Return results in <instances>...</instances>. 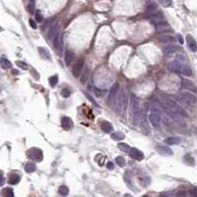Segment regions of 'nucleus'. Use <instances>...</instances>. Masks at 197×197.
<instances>
[{
    "mask_svg": "<svg viewBox=\"0 0 197 197\" xmlns=\"http://www.w3.org/2000/svg\"><path fill=\"white\" fill-rule=\"evenodd\" d=\"M148 118H149V121L153 127H159L161 125V116L157 112H151L149 114V116H148Z\"/></svg>",
    "mask_w": 197,
    "mask_h": 197,
    "instance_id": "12",
    "label": "nucleus"
},
{
    "mask_svg": "<svg viewBox=\"0 0 197 197\" xmlns=\"http://www.w3.org/2000/svg\"><path fill=\"white\" fill-rule=\"evenodd\" d=\"M61 125L65 129H69L73 126V121L68 116H63L62 119H61Z\"/></svg>",
    "mask_w": 197,
    "mask_h": 197,
    "instance_id": "18",
    "label": "nucleus"
},
{
    "mask_svg": "<svg viewBox=\"0 0 197 197\" xmlns=\"http://www.w3.org/2000/svg\"><path fill=\"white\" fill-rule=\"evenodd\" d=\"M178 41L181 43V45L184 43V41H183V37H182V36H181V35H178Z\"/></svg>",
    "mask_w": 197,
    "mask_h": 197,
    "instance_id": "44",
    "label": "nucleus"
},
{
    "mask_svg": "<svg viewBox=\"0 0 197 197\" xmlns=\"http://www.w3.org/2000/svg\"><path fill=\"white\" fill-rule=\"evenodd\" d=\"M149 16H150V18H151V20H152L153 22H154L155 24L165 21V17H164V14L161 12V11H159L158 9L149 12Z\"/></svg>",
    "mask_w": 197,
    "mask_h": 197,
    "instance_id": "7",
    "label": "nucleus"
},
{
    "mask_svg": "<svg viewBox=\"0 0 197 197\" xmlns=\"http://www.w3.org/2000/svg\"><path fill=\"white\" fill-rule=\"evenodd\" d=\"M186 43H187V45L188 47H189V49L191 50V51L195 52L197 50V43L195 41V39H194V37L191 36V35H187L186 36Z\"/></svg>",
    "mask_w": 197,
    "mask_h": 197,
    "instance_id": "14",
    "label": "nucleus"
},
{
    "mask_svg": "<svg viewBox=\"0 0 197 197\" xmlns=\"http://www.w3.org/2000/svg\"><path fill=\"white\" fill-rule=\"evenodd\" d=\"M165 142L168 144V145H178L181 142V138L178 136H172L169 137L165 140Z\"/></svg>",
    "mask_w": 197,
    "mask_h": 197,
    "instance_id": "19",
    "label": "nucleus"
},
{
    "mask_svg": "<svg viewBox=\"0 0 197 197\" xmlns=\"http://www.w3.org/2000/svg\"><path fill=\"white\" fill-rule=\"evenodd\" d=\"M29 156H30V158H32L33 160H36L37 162L41 161L43 158V152H41V150L39 149V148H32V149H30V151H29Z\"/></svg>",
    "mask_w": 197,
    "mask_h": 197,
    "instance_id": "10",
    "label": "nucleus"
},
{
    "mask_svg": "<svg viewBox=\"0 0 197 197\" xmlns=\"http://www.w3.org/2000/svg\"><path fill=\"white\" fill-rule=\"evenodd\" d=\"M141 183H142L143 185H148L151 183V179H150L149 178H142V181H141Z\"/></svg>",
    "mask_w": 197,
    "mask_h": 197,
    "instance_id": "40",
    "label": "nucleus"
},
{
    "mask_svg": "<svg viewBox=\"0 0 197 197\" xmlns=\"http://www.w3.org/2000/svg\"><path fill=\"white\" fill-rule=\"evenodd\" d=\"M36 20H37V22H39V23H41L43 20V16H41V13L39 12V11H37L36 13Z\"/></svg>",
    "mask_w": 197,
    "mask_h": 197,
    "instance_id": "38",
    "label": "nucleus"
},
{
    "mask_svg": "<svg viewBox=\"0 0 197 197\" xmlns=\"http://www.w3.org/2000/svg\"><path fill=\"white\" fill-rule=\"evenodd\" d=\"M20 179H21L20 176L13 174H11V176H9V182L11 183V184H17V183L20 181Z\"/></svg>",
    "mask_w": 197,
    "mask_h": 197,
    "instance_id": "27",
    "label": "nucleus"
},
{
    "mask_svg": "<svg viewBox=\"0 0 197 197\" xmlns=\"http://www.w3.org/2000/svg\"><path fill=\"white\" fill-rule=\"evenodd\" d=\"M27 9L29 11V13H31V14H33V13L35 12V3L34 2H30V3L28 4Z\"/></svg>",
    "mask_w": 197,
    "mask_h": 197,
    "instance_id": "36",
    "label": "nucleus"
},
{
    "mask_svg": "<svg viewBox=\"0 0 197 197\" xmlns=\"http://www.w3.org/2000/svg\"><path fill=\"white\" fill-rule=\"evenodd\" d=\"M57 31H58L57 26L53 25V26H51V27H49V29L47 30V39H48V41H52V39H53V37H54Z\"/></svg>",
    "mask_w": 197,
    "mask_h": 197,
    "instance_id": "23",
    "label": "nucleus"
},
{
    "mask_svg": "<svg viewBox=\"0 0 197 197\" xmlns=\"http://www.w3.org/2000/svg\"><path fill=\"white\" fill-rule=\"evenodd\" d=\"M107 167H108V170H114V163H112V162H110V163H108V165H107Z\"/></svg>",
    "mask_w": 197,
    "mask_h": 197,
    "instance_id": "43",
    "label": "nucleus"
},
{
    "mask_svg": "<svg viewBox=\"0 0 197 197\" xmlns=\"http://www.w3.org/2000/svg\"><path fill=\"white\" fill-rule=\"evenodd\" d=\"M110 136L116 141H121L124 139V134L121 133V132H114V133L110 134Z\"/></svg>",
    "mask_w": 197,
    "mask_h": 197,
    "instance_id": "26",
    "label": "nucleus"
},
{
    "mask_svg": "<svg viewBox=\"0 0 197 197\" xmlns=\"http://www.w3.org/2000/svg\"><path fill=\"white\" fill-rule=\"evenodd\" d=\"M116 164L119 166V167H124V166H125V160H124V158H123V157L118 156L116 158Z\"/></svg>",
    "mask_w": 197,
    "mask_h": 197,
    "instance_id": "33",
    "label": "nucleus"
},
{
    "mask_svg": "<svg viewBox=\"0 0 197 197\" xmlns=\"http://www.w3.org/2000/svg\"><path fill=\"white\" fill-rule=\"evenodd\" d=\"M30 2H34L35 3V0H30Z\"/></svg>",
    "mask_w": 197,
    "mask_h": 197,
    "instance_id": "47",
    "label": "nucleus"
},
{
    "mask_svg": "<svg viewBox=\"0 0 197 197\" xmlns=\"http://www.w3.org/2000/svg\"><path fill=\"white\" fill-rule=\"evenodd\" d=\"M37 50H39V55H41V57H43V58L47 59V60H50V58H51V55H50V52H49V50H48L47 48L41 46V47L37 48Z\"/></svg>",
    "mask_w": 197,
    "mask_h": 197,
    "instance_id": "16",
    "label": "nucleus"
},
{
    "mask_svg": "<svg viewBox=\"0 0 197 197\" xmlns=\"http://www.w3.org/2000/svg\"><path fill=\"white\" fill-rule=\"evenodd\" d=\"M94 91H95V93H96V95L98 97H101L102 94H105V91H100L99 89H97V88H95Z\"/></svg>",
    "mask_w": 197,
    "mask_h": 197,
    "instance_id": "42",
    "label": "nucleus"
},
{
    "mask_svg": "<svg viewBox=\"0 0 197 197\" xmlns=\"http://www.w3.org/2000/svg\"><path fill=\"white\" fill-rule=\"evenodd\" d=\"M117 147L121 150L122 152H129L130 151V147L129 145H127L126 143H118Z\"/></svg>",
    "mask_w": 197,
    "mask_h": 197,
    "instance_id": "31",
    "label": "nucleus"
},
{
    "mask_svg": "<svg viewBox=\"0 0 197 197\" xmlns=\"http://www.w3.org/2000/svg\"><path fill=\"white\" fill-rule=\"evenodd\" d=\"M4 182H5V178H4L3 176H2V181H1V185L4 184Z\"/></svg>",
    "mask_w": 197,
    "mask_h": 197,
    "instance_id": "45",
    "label": "nucleus"
},
{
    "mask_svg": "<svg viewBox=\"0 0 197 197\" xmlns=\"http://www.w3.org/2000/svg\"><path fill=\"white\" fill-rule=\"evenodd\" d=\"M118 89H119V85L117 83L114 84V85H112V87H110V93H108V100H107L108 105H110V104L114 101L117 93H118Z\"/></svg>",
    "mask_w": 197,
    "mask_h": 197,
    "instance_id": "11",
    "label": "nucleus"
},
{
    "mask_svg": "<svg viewBox=\"0 0 197 197\" xmlns=\"http://www.w3.org/2000/svg\"><path fill=\"white\" fill-rule=\"evenodd\" d=\"M53 47L54 49L57 51L58 54H62V50H63V43L62 41H61V37H60V33L59 31H57L56 34L53 37Z\"/></svg>",
    "mask_w": 197,
    "mask_h": 197,
    "instance_id": "6",
    "label": "nucleus"
},
{
    "mask_svg": "<svg viewBox=\"0 0 197 197\" xmlns=\"http://www.w3.org/2000/svg\"><path fill=\"white\" fill-rule=\"evenodd\" d=\"M64 59H65V63L67 65H69L70 63L73 61L74 59V53L69 49H66L65 50V54H64Z\"/></svg>",
    "mask_w": 197,
    "mask_h": 197,
    "instance_id": "22",
    "label": "nucleus"
},
{
    "mask_svg": "<svg viewBox=\"0 0 197 197\" xmlns=\"http://www.w3.org/2000/svg\"><path fill=\"white\" fill-rule=\"evenodd\" d=\"M125 107H126V97L123 91H119L117 93L116 99H114V112H116V114H123L125 110Z\"/></svg>",
    "mask_w": 197,
    "mask_h": 197,
    "instance_id": "3",
    "label": "nucleus"
},
{
    "mask_svg": "<svg viewBox=\"0 0 197 197\" xmlns=\"http://www.w3.org/2000/svg\"><path fill=\"white\" fill-rule=\"evenodd\" d=\"M168 69L170 72L174 73H178V74H182L183 76H191L192 75V70L189 66L184 65L183 63L179 62L178 60L172 61L168 65Z\"/></svg>",
    "mask_w": 197,
    "mask_h": 197,
    "instance_id": "1",
    "label": "nucleus"
},
{
    "mask_svg": "<svg viewBox=\"0 0 197 197\" xmlns=\"http://www.w3.org/2000/svg\"><path fill=\"white\" fill-rule=\"evenodd\" d=\"M37 170V166L35 163H32V162H29L27 165L25 166V170L27 172H34L35 170Z\"/></svg>",
    "mask_w": 197,
    "mask_h": 197,
    "instance_id": "25",
    "label": "nucleus"
},
{
    "mask_svg": "<svg viewBox=\"0 0 197 197\" xmlns=\"http://www.w3.org/2000/svg\"><path fill=\"white\" fill-rule=\"evenodd\" d=\"M183 162H184L186 165H189V166L195 165V161H194V159L192 158L191 155H189V154L184 155V157H183Z\"/></svg>",
    "mask_w": 197,
    "mask_h": 197,
    "instance_id": "24",
    "label": "nucleus"
},
{
    "mask_svg": "<svg viewBox=\"0 0 197 197\" xmlns=\"http://www.w3.org/2000/svg\"><path fill=\"white\" fill-rule=\"evenodd\" d=\"M16 63H17V65H18L20 68H22V69H28V65L25 62H22V61H17Z\"/></svg>",
    "mask_w": 197,
    "mask_h": 197,
    "instance_id": "39",
    "label": "nucleus"
},
{
    "mask_svg": "<svg viewBox=\"0 0 197 197\" xmlns=\"http://www.w3.org/2000/svg\"><path fill=\"white\" fill-rule=\"evenodd\" d=\"M158 1L162 6H164V7H170L172 4V0H158Z\"/></svg>",
    "mask_w": 197,
    "mask_h": 197,
    "instance_id": "32",
    "label": "nucleus"
},
{
    "mask_svg": "<svg viewBox=\"0 0 197 197\" xmlns=\"http://www.w3.org/2000/svg\"><path fill=\"white\" fill-rule=\"evenodd\" d=\"M58 193L62 196H67L68 193H69V189H68L66 186H64V185H61L58 189Z\"/></svg>",
    "mask_w": 197,
    "mask_h": 197,
    "instance_id": "29",
    "label": "nucleus"
},
{
    "mask_svg": "<svg viewBox=\"0 0 197 197\" xmlns=\"http://www.w3.org/2000/svg\"><path fill=\"white\" fill-rule=\"evenodd\" d=\"M156 150L159 154L164 155V156H172V149L167 146H157Z\"/></svg>",
    "mask_w": 197,
    "mask_h": 197,
    "instance_id": "15",
    "label": "nucleus"
},
{
    "mask_svg": "<svg viewBox=\"0 0 197 197\" xmlns=\"http://www.w3.org/2000/svg\"><path fill=\"white\" fill-rule=\"evenodd\" d=\"M48 81H49V85L51 86V87H54V86L57 85V83H58V75H53V76H51L48 79Z\"/></svg>",
    "mask_w": 197,
    "mask_h": 197,
    "instance_id": "30",
    "label": "nucleus"
},
{
    "mask_svg": "<svg viewBox=\"0 0 197 197\" xmlns=\"http://www.w3.org/2000/svg\"><path fill=\"white\" fill-rule=\"evenodd\" d=\"M129 154H130V156H131V158H133L137 161H142L144 159V154L140 151V150L136 149V148L130 149Z\"/></svg>",
    "mask_w": 197,
    "mask_h": 197,
    "instance_id": "13",
    "label": "nucleus"
},
{
    "mask_svg": "<svg viewBox=\"0 0 197 197\" xmlns=\"http://www.w3.org/2000/svg\"><path fill=\"white\" fill-rule=\"evenodd\" d=\"M101 127H102V130H103L104 132H106V133H112V132L114 131V127H112V123L108 122V121L102 122Z\"/></svg>",
    "mask_w": 197,
    "mask_h": 197,
    "instance_id": "21",
    "label": "nucleus"
},
{
    "mask_svg": "<svg viewBox=\"0 0 197 197\" xmlns=\"http://www.w3.org/2000/svg\"><path fill=\"white\" fill-rule=\"evenodd\" d=\"M11 66H12V64L9 60H8L7 58H5V57H2L1 58V67L3 68V69H8V68H11Z\"/></svg>",
    "mask_w": 197,
    "mask_h": 197,
    "instance_id": "28",
    "label": "nucleus"
},
{
    "mask_svg": "<svg viewBox=\"0 0 197 197\" xmlns=\"http://www.w3.org/2000/svg\"><path fill=\"white\" fill-rule=\"evenodd\" d=\"M84 64H85V60H84V58H80L76 63L74 64V65H73L72 73L75 77L80 76V74L82 73V70H83Z\"/></svg>",
    "mask_w": 197,
    "mask_h": 197,
    "instance_id": "8",
    "label": "nucleus"
},
{
    "mask_svg": "<svg viewBox=\"0 0 197 197\" xmlns=\"http://www.w3.org/2000/svg\"><path fill=\"white\" fill-rule=\"evenodd\" d=\"M4 194H5L6 196H8V197H13V196H14V192H13V189H12V188H10V187L5 188Z\"/></svg>",
    "mask_w": 197,
    "mask_h": 197,
    "instance_id": "35",
    "label": "nucleus"
},
{
    "mask_svg": "<svg viewBox=\"0 0 197 197\" xmlns=\"http://www.w3.org/2000/svg\"><path fill=\"white\" fill-rule=\"evenodd\" d=\"M180 84H181V87H182L183 89H185L186 91H189V92H192V93H197L196 86L194 85L191 81L187 80V79H184V78H181L180 79Z\"/></svg>",
    "mask_w": 197,
    "mask_h": 197,
    "instance_id": "9",
    "label": "nucleus"
},
{
    "mask_svg": "<svg viewBox=\"0 0 197 197\" xmlns=\"http://www.w3.org/2000/svg\"><path fill=\"white\" fill-rule=\"evenodd\" d=\"M162 102H163V105L168 108H170V110L176 112V114H181L184 117L186 116V114L183 110V108L178 105V103L174 98H172L170 96H162Z\"/></svg>",
    "mask_w": 197,
    "mask_h": 197,
    "instance_id": "2",
    "label": "nucleus"
},
{
    "mask_svg": "<svg viewBox=\"0 0 197 197\" xmlns=\"http://www.w3.org/2000/svg\"><path fill=\"white\" fill-rule=\"evenodd\" d=\"M70 95H71V92H70V90L68 89V88H64V89L61 91V96H62L63 98H69Z\"/></svg>",
    "mask_w": 197,
    "mask_h": 197,
    "instance_id": "34",
    "label": "nucleus"
},
{
    "mask_svg": "<svg viewBox=\"0 0 197 197\" xmlns=\"http://www.w3.org/2000/svg\"><path fill=\"white\" fill-rule=\"evenodd\" d=\"M178 101L183 106L190 107V106H194L196 104V97L191 94L189 91H185V92H180L176 97Z\"/></svg>",
    "mask_w": 197,
    "mask_h": 197,
    "instance_id": "5",
    "label": "nucleus"
},
{
    "mask_svg": "<svg viewBox=\"0 0 197 197\" xmlns=\"http://www.w3.org/2000/svg\"><path fill=\"white\" fill-rule=\"evenodd\" d=\"M178 46L176 45H168L164 47L163 51L165 54H172L174 53L176 51H178Z\"/></svg>",
    "mask_w": 197,
    "mask_h": 197,
    "instance_id": "17",
    "label": "nucleus"
},
{
    "mask_svg": "<svg viewBox=\"0 0 197 197\" xmlns=\"http://www.w3.org/2000/svg\"><path fill=\"white\" fill-rule=\"evenodd\" d=\"M85 96L87 97V98H88V100H89V101L91 102V103L93 104V105H95V106H96V107H98V108H99V105H98V103H97V102L95 101V100H94V98H93V97L91 96L90 94H88V93H85Z\"/></svg>",
    "mask_w": 197,
    "mask_h": 197,
    "instance_id": "37",
    "label": "nucleus"
},
{
    "mask_svg": "<svg viewBox=\"0 0 197 197\" xmlns=\"http://www.w3.org/2000/svg\"><path fill=\"white\" fill-rule=\"evenodd\" d=\"M160 41L163 43H172L176 41V37L174 36H170V35H163L160 37Z\"/></svg>",
    "mask_w": 197,
    "mask_h": 197,
    "instance_id": "20",
    "label": "nucleus"
},
{
    "mask_svg": "<svg viewBox=\"0 0 197 197\" xmlns=\"http://www.w3.org/2000/svg\"><path fill=\"white\" fill-rule=\"evenodd\" d=\"M130 114H131V118L133 121V124H138L139 118H140L141 110H140V102L139 100L132 95L131 96V108H130Z\"/></svg>",
    "mask_w": 197,
    "mask_h": 197,
    "instance_id": "4",
    "label": "nucleus"
},
{
    "mask_svg": "<svg viewBox=\"0 0 197 197\" xmlns=\"http://www.w3.org/2000/svg\"><path fill=\"white\" fill-rule=\"evenodd\" d=\"M29 23H30V26L32 27L33 29H37V23L34 21L33 19H30V21H29Z\"/></svg>",
    "mask_w": 197,
    "mask_h": 197,
    "instance_id": "41",
    "label": "nucleus"
},
{
    "mask_svg": "<svg viewBox=\"0 0 197 197\" xmlns=\"http://www.w3.org/2000/svg\"><path fill=\"white\" fill-rule=\"evenodd\" d=\"M13 74H14V75L15 74H16V75L18 74V70H13Z\"/></svg>",
    "mask_w": 197,
    "mask_h": 197,
    "instance_id": "46",
    "label": "nucleus"
}]
</instances>
